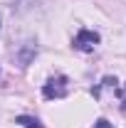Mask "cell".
<instances>
[{"label": "cell", "instance_id": "obj_1", "mask_svg": "<svg viewBox=\"0 0 126 128\" xmlns=\"http://www.w3.org/2000/svg\"><path fill=\"white\" fill-rule=\"evenodd\" d=\"M67 91H69V79L67 76H52L42 86V96L45 98H64Z\"/></svg>", "mask_w": 126, "mask_h": 128}, {"label": "cell", "instance_id": "obj_2", "mask_svg": "<svg viewBox=\"0 0 126 128\" xmlns=\"http://www.w3.org/2000/svg\"><path fill=\"white\" fill-rule=\"evenodd\" d=\"M99 42H101V37L94 30H82L74 37V49H79V52H94Z\"/></svg>", "mask_w": 126, "mask_h": 128}, {"label": "cell", "instance_id": "obj_3", "mask_svg": "<svg viewBox=\"0 0 126 128\" xmlns=\"http://www.w3.org/2000/svg\"><path fill=\"white\" fill-rule=\"evenodd\" d=\"M15 123H20L22 128H42V123H40L37 118H32V116H17Z\"/></svg>", "mask_w": 126, "mask_h": 128}, {"label": "cell", "instance_id": "obj_4", "mask_svg": "<svg viewBox=\"0 0 126 128\" xmlns=\"http://www.w3.org/2000/svg\"><path fill=\"white\" fill-rule=\"evenodd\" d=\"M94 128H114V126H111V123L106 121V118H99V121L94 123Z\"/></svg>", "mask_w": 126, "mask_h": 128}, {"label": "cell", "instance_id": "obj_5", "mask_svg": "<svg viewBox=\"0 0 126 128\" xmlns=\"http://www.w3.org/2000/svg\"><path fill=\"white\" fill-rule=\"evenodd\" d=\"M121 108H124V111H126V86H124V89H121Z\"/></svg>", "mask_w": 126, "mask_h": 128}]
</instances>
